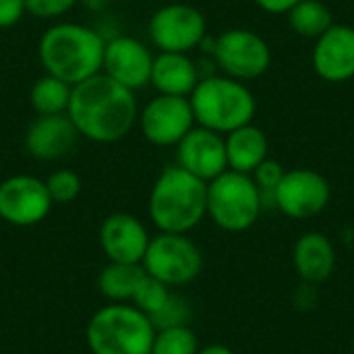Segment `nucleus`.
Wrapping results in <instances>:
<instances>
[{
	"label": "nucleus",
	"instance_id": "obj_28",
	"mask_svg": "<svg viewBox=\"0 0 354 354\" xmlns=\"http://www.w3.org/2000/svg\"><path fill=\"white\" fill-rule=\"evenodd\" d=\"M284 174H286V170L282 168V164H280L278 160H270V158L263 160V162L255 168V172L251 174L253 180H255V185H257L259 191H261L263 207L268 205V201H272V195H274L276 187L280 185V180L284 178Z\"/></svg>",
	"mask_w": 354,
	"mask_h": 354
},
{
	"label": "nucleus",
	"instance_id": "obj_16",
	"mask_svg": "<svg viewBox=\"0 0 354 354\" xmlns=\"http://www.w3.org/2000/svg\"><path fill=\"white\" fill-rule=\"evenodd\" d=\"M313 71L328 83H344L354 77V27L332 25L313 48Z\"/></svg>",
	"mask_w": 354,
	"mask_h": 354
},
{
	"label": "nucleus",
	"instance_id": "obj_34",
	"mask_svg": "<svg viewBox=\"0 0 354 354\" xmlns=\"http://www.w3.org/2000/svg\"><path fill=\"white\" fill-rule=\"evenodd\" d=\"M353 353H354V340H353Z\"/></svg>",
	"mask_w": 354,
	"mask_h": 354
},
{
	"label": "nucleus",
	"instance_id": "obj_9",
	"mask_svg": "<svg viewBox=\"0 0 354 354\" xmlns=\"http://www.w3.org/2000/svg\"><path fill=\"white\" fill-rule=\"evenodd\" d=\"M332 199L330 183L324 174L309 168L286 170L272 195V203L290 220H311L326 212Z\"/></svg>",
	"mask_w": 354,
	"mask_h": 354
},
{
	"label": "nucleus",
	"instance_id": "obj_30",
	"mask_svg": "<svg viewBox=\"0 0 354 354\" xmlns=\"http://www.w3.org/2000/svg\"><path fill=\"white\" fill-rule=\"evenodd\" d=\"M319 303V290L317 284H309V282H301L295 292H292V305L299 311H313Z\"/></svg>",
	"mask_w": 354,
	"mask_h": 354
},
{
	"label": "nucleus",
	"instance_id": "obj_29",
	"mask_svg": "<svg viewBox=\"0 0 354 354\" xmlns=\"http://www.w3.org/2000/svg\"><path fill=\"white\" fill-rule=\"evenodd\" d=\"M79 0H25V10L37 19H54L66 15Z\"/></svg>",
	"mask_w": 354,
	"mask_h": 354
},
{
	"label": "nucleus",
	"instance_id": "obj_12",
	"mask_svg": "<svg viewBox=\"0 0 354 354\" xmlns=\"http://www.w3.org/2000/svg\"><path fill=\"white\" fill-rule=\"evenodd\" d=\"M143 137L160 147L178 145V141L195 127V114L189 97L158 95L137 118Z\"/></svg>",
	"mask_w": 354,
	"mask_h": 354
},
{
	"label": "nucleus",
	"instance_id": "obj_15",
	"mask_svg": "<svg viewBox=\"0 0 354 354\" xmlns=\"http://www.w3.org/2000/svg\"><path fill=\"white\" fill-rule=\"evenodd\" d=\"M151 236L145 224L124 212L110 214L100 226V247L108 261L114 263H139L147 251Z\"/></svg>",
	"mask_w": 354,
	"mask_h": 354
},
{
	"label": "nucleus",
	"instance_id": "obj_3",
	"mask_svg": "<svg viewBox=\"0 0 354 354\" xmlns=\"http://www.w3.org/2000/svg\"><path fill=\"white\" fill-rule=\"evenodd\" d=\"M147 209L160 232L189 234L207 216V183L180 166H168L151 187Z\"/></svg>",
	"mask_w": 354,
	"mask_h": 354
},
{
	"label": "nucleus",
	"instance_id": "obj_33",
	"mask_svg": "<svg viewBox=\"0 0 354 354\" xmlns=\"http://www.w3.org/2000/svg\"><path fill=\"white\" fill-rule=\"evenodd\" d=\"M197 354H234L228 346H224V344H207V346H203V348H199Z\"/></svg>",
	"mask_w": 354,
	"mask_h": 354
},
{
	"label": "nucleus",
	"instance_id": "obj_27",
	"mask_svg": "<svg viewBox=\"0 0 354 354\" xmlns=\"http://www.w3.org/2000/svg\"><path fill=\"white\" fill-rule=\"evenodd\" d=\"M156 330L162 328H174V326H189L191 322V305L187 299L178 297V295H170L166 305L153 315L149 317Z\"/></svg>",
	"mask_w": 354,
	"mask_h": 354
},
{
	"label": "nucleus",
	"instance_id": "obj_14",
	"mask_svg": "<svg viewBox=\"0 0 354 354\" xmlns=\"http://www.w3.org/2000/svg\"><path fill=\"white\" fill-rule=\"evenodd\" d=\"M151 66L153 54L143 41L131 35H118L106 41L102 73L129 87L131 91H137L149 83Z\"/></svg>",
	"mask_w": 354,
	"mask_h": 354
},
{
	"label": "nucleus",
	"instance_id": "obj_18",
	"mask_svg": "<svg viewBox=\"0 0 354 354\" xmlns=\"http://www.w3.org/2000/svg\"><path fill=\"white\" fill-rule=\"evenodd\" d=\"M338 263L336 247L324 232H305L292 247V266L301 282L324 284L332 278Z\"/></svg>",
	"mask_w": 354,
	"mask_h": 354
},
{
	"label": "nucleus",
	"instance_id": "obj_17",
	"mask_svg": "<svg viewBox=\"0 0 354 354\" xmlns=\"http://www.w3.org/2000/svg\"><path fill=\"white\" fill-rule=\"evenodd\" d=\"M77 129L68 114L37 116L25 133V149L35 160L52 162L73 151L77 143Z\"/></svg>",
	"mask_w": 354,
	"mask_h": 354
},
{
	"label": "nucleus",
	"instance_id": "obj_7",
	"mask_svg": "<svg viewBox=\"0 0 354 354\" xmlns=\"http://www.w3.org/2000/svg\"><path fill=\"white\" fill-rule=\"evenodd\" d=\"M145 274L158 278L170 288L187 286L203 270V253L189 234L160 232L151 236L141 261Z\"/></svg>",
	"mask_w": 354,
	"mask_h": 354
},
{
	"label": "nucleus",
	"instance_id": "obj_23",
	"mask_svg": "<svg viewBox=\"0 0 354 354\" xmlns=\"http://www.w3.org/2000/svg\"><path fill=\"white\" fill-rule=\"evenodd\" d=\"M71 91L73 87L52 75L39 77L29 93L31 108L39 116H52V114H66L68 102H71Z\"/></svg>",
	"mask_w": 354,
	"mask_h": 354
},
{
	"label": "nucleus",
	"instance_id": "obj_11",
	"mask_svg": "<svg viewBox=\"0 0 354 354\" xmlns=\"http://www.w3.org/2000/svg\"><path fill=\"white\" fill-rule=\"evenodd\" d=\"M52 205L46 183L35 176L15 174L0 183V220L10 226H35L48 218Z\"/></svg>",
	"mask_w": 354,
	"mask_h": 354
},
{
	"label": "nucleus",
	"instance_id": "obj_8",
	"mask_svg": "<svg viewBox=\"0 0 354 354\" xmlns=\"http://www.w3.org/2000/svg\"><path fill=\"white\" fill-rule=\"evenodd\" d=\"M212 54L222 73L236 81L259 79L272 64V50L268 41L259 33L243 27H234L218 35L214 39Z\"/></svg>",
	"mask_w": 354,
	"mask_h": 354
},
{
	"label": "nucleus",
	"instance_id": "obj_32",
	"mask_svg": "<svg viewBox=\"0 0 354 354\" xmlns=\"http://www.w3.org/2000/svg\"><path fill=\"white\" fill-rule=\"evenodd\" d=\"M301 0H255V4L259 8H263L266 12L272 15H288V10L292 6H297Z\"/></svg>",
	"mask_w": 354,
	"mask_h": 354
},
{
	"label": "nucleus",
	"instance_id": "obj_1",
	"mask_svg": "<svg viewBox=\"0 0 354 354\" xmlns=\"http://www.w3.org/2000/svg\"><path fill=\"white\" fill-rule=\"evenodd\" d=\"M66 114L77 133L95 143L124 139L139 118L135 91L104 73L73 85Z\"/></svg>",
	"mask_w": 354,
	"mask_h": 354
},
{
	"label": "nucleus",
	"instance_id": "obj_6",
	"mask_svg": "<svg viewBox=\"0 0 354 354\" xmlns=\"http://www.w3.org/2000/svg\"><path fill=\"white\" fill-rule=\"evenodd\" d=\"M263 197L251 174L226 170L207 183V218L224 232H247L263 214Z\"/></svg>",
	"mask_w": 354,
	"mask_h": 354
},
{
	"label": "nucleus",
	"instance_id": "obj_13",
	"mask_svg": "<svg viewBox=\"0 0 354 354\" xmlns=\"http://www.w3.org/2000/svg\"><path fill=\"white\" fill-rule=\"evenodd\" d=\"M176 166L203 183L214 180L228 170L224 135L205 127H193L176 145Z\"/></svg>",
	"mask_w": 354,
	"mask_h": 354
},
{
	"label": "nucleus",
	"instance_id": "obj_22",
	"mask_svg": "<svg viewBox=\"0 0 354 354\" xmlns=\"http://www.w3.org/2000/svg\"><path fill=\"white\" fill-rule=\"evenodd\" d=\"M288 23L297 35L317 39L334 25V15L322 0H301L288 10Z\"/></svg>",
	"mask_w": 354,
	"mask_h": 354
},
{
	"label": "nucleus",
	"instance_id": "obj_4",
	"mask_svg": "<svg viewBox=\"0 0 354 354\" xmlns=\"http://www.w3.org/2000/svg\"><path fill=\"white\" fill-rule=\"evenodd\" d=\"M195 122L220 135H228L239 127L253 122L257 102L253 91L226 75H209L199 79L189 95Z\"/></svg>",
	"mask_w": 354,
	"mask_h": 354
},
{
	"label": "nucleus",
	"instance_id": "obj_25",
	"mask_svg": "<svg viewBox=\"0 0 354 354\" xmlns=\"http://www.w3.org/2000/svg\"><path fill=\"white\" fill-rule=\"evenodd\" d=\"M170 295H172L170 286H166L164 282H160L158 278H153L149 274H143V278L139 280V284L133 292L131 305L137 307L147 317H153L166 305Z\"/></svg>",
	"mask_w": 354,
	"mask_h": 354
},
{
	"label": "nucleus",
	"instance_id": "obj_10",
	"mask_svg": "<svg viewBox=\"0 0 354 354\" xmlns=\"http://www.w3.org/2000/svg\"><path fill=\"white\" fill-rule=\"evenodd\" d=\"M149 37L162 52L187 54L207 37V23L199 8L185 2H172L151 15Z\"/></svg>",
	"mask_w": 354,
	"mask_h": 354
},
{
	"label": "nucleus",
	"instance_id": "obj_24",
	"mask_svg": "<svg viewBox=\"0 0 354 354\" xmlns=\"http://www.w3.org/2000/svg\"><path fill=\"white\" fill-rule=\"evenodd\" d=\"M201 346L197 334L189 326L156 330L151 354H197Z\"/></svg>",
	"mask_w": 354,
	"mask_h": 354
},
{
	"label": "nucleus",
	"instance_id": "obj_2",
	"mask_svg": "<svg viewBox=\"0 0 354 354\" xmlns=\"http://www.w3.org/2000/svg\"><path fill=\"white\" fill-rule=\"evenodd\" d=\"M37 50L44 71L73 87L102 73L106 39L91 27L56 23L44 31Z\"/></svg>",
	"mask_w": 354,
	"mask_h": 354
},
{
	"label": "nucleus",
	"instance_id": "obj_5",
	"mask_svg": "<svg viewBox=\"0 0 354 354\" xmlns=\"http://www.w3.org/2000/svg\"><path fill=\"white\" fill-rule=\"evenodd\" d=\"M156 328L131 303H110L97 309L85 330L91 354H151Z\"/></svg>",
	"mask_w": 354,
	"mask_h": 354
},
{
	"label": "nucleus",
	"instance_id": "obj_20",
	"mask_svg": "<svg viewBox=\"0 0 354 354\" xmlns=\"http://www.w3.org/2000/svg\"><path fill=\"white\" fill-rule=\"evenodd\" d=\"M226 143V160H228V170L243 172V174H253L255 168L268 160V137L266 133L255 127L253 122L234 129L224 137Z\"/></svg>",
	"mask_w": 354,
	"mask_h": 354
},
{
	"label": "nucleus",
	"instance_id": "obj_26",
	"mask_svg": "<svg viewBox=\"0 0 354 354\" xmlns=\"http://www.w3.org/2000/svg\"><path fill=\"white\" fill-rule=\"evenodd\" d=\"M44 183H46V189H48V195H50L52 203H71L81 193L79 174L73 172V170H66V168L54 170Z\"/></svg>",
	"mask_w": 354,
	"mask_h": 354
},
{
	"label": "nucleus",
	"instance_id": "obj_21",
	"mask_svg": "<svg viewBox=\"0 0 354 354\" xmlns=\"http://www.w3.org/2000/svg\"><path fill=\"white\" fill-rule=\"evenodd\" d=\"M143 274L145 270L139 263L108 261V266L97 276V288L110 303H131Z\"/></svg>",
	"mask_w": 354,
	"mask_h": 354
},
{
	"label": "nucleus",
	"instance_id": "obj_19",
	"mask_svg": "<svg viewBox=\"0 0 354 354\" xmlns=\"http://www.w3.org/2000/svg\"><path fill=\"white\" fill-rule=\"evenodd\" d=\"M199 68L183 52H160L153 56L149 83L162 95L189 97L199 83Z\"/></svg>",
	"mask_w": 354,
	"mask_h": 354
},
{
	"label": "nucleus",
	"instance_id": "obj_31",
	"mask_svg": "<svg viewBox=\"0 0 354 354\" xmlns=\"http://www.w3.org/2000/svg\"><path fill=\"white\" fill-rule=\"evenodd\" d=\"M25 12V0H0V29L12 27Z\"/></svg>",
	"mask_w": 354,
	"mask_h": 354
}]
</instances>
